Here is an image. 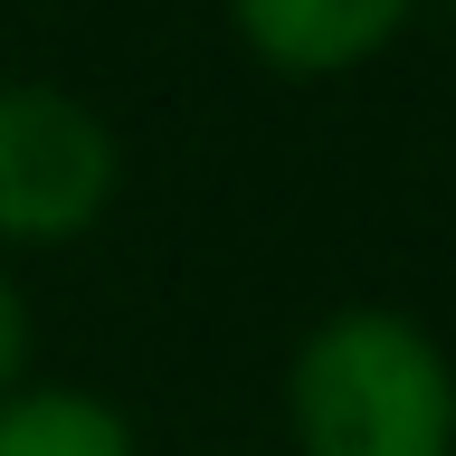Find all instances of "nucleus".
Segmentation results:
<instances>
[{
	"label": "nucleus",
	"instance_id": "2",
	"mask_svg": "<svg viewBox=\"0 0 456 456\" xmlns=\"http://www.w3.org/2000/svg\"><path fill=\"white\" fill-rule=\"evenodd\" d=\"M124 200V134L67 77H0V256L86 248Z\"/></svg>",
	"mask_w": 456,
	"mask_h": 456
},
{
	"label": "nucleus",
	"instance_id": "3",
	"mask_svg": "<svg viewBox=\"0 0 456 456\" xmlns=\"http://www.w3.org/2000/svg\"><path fill=\"white\" fill-rule=\"evenodd\" d=\"M428 0H219L228 38L256 77L276 86H342L370 77L380 57L419 28Z\"/></svg>",
	"mask_w": 456,
	"mask_h": 456
},
{
	"label": "nucleus",
	"instance_id": "4",
	"mask_svg": "<svg viewBox=\"0 0 456 456\" xmlns=\"http://www.w3.org/2000/svg\"><path fill=\"white\" fill-rule=\"evenodd\" d=\"M0 456H142V428L105 390H77V380H38L28 370L20 390L0 399Z\"/></svg>",
	"mask_w": 456,
	"mask_h": 456
},
{
	"label": "nucleus",
	"instance_id": "5",
	"mask_svg": "<svg viewBox=\"0 0 456 456\" xmlns=\"http://www.w3.org/2000/svg\"><path fill=\"white\" fill-rule=\"evenodd\" d=\"M38 370V314H28V276L20 256H0V399Z\"/></svg>",
	"mask_w": 456,
	"mask_h": 456
},
{
	"label": "nucleus",
	"instance_id": "1",
	"mask_svg": "<svg viewBox=\"0 0 456 456\" xmlns=\"http://www.w3.org/2000/svg\"><path fill=\"white\" fill-rule=\"evenodd\" d=\"M295 456H456V342L409 305L314 314L276 380Z\"/></svg>",
	"mask_w": 456,
	"mask_h": 456
}]
</instances>
